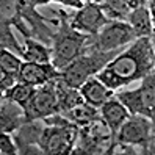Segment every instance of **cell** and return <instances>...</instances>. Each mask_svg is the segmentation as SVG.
<instances>
[{"label": "cell", "mask_w": 155, "mask_h": 155, "mask_svg": "<svg viewBox=\"0 0 155 155\" xmlns=\"http://www.w3.org/2000/svg\"><path fill=\"white\" fill-rule=\"evenodd\" d=\"M155 71V45L152 36H141L133 44L99 71L96 77L102 83L116 91L130 85L132 81L143 80L146 75Z\"/></svg>", "instance_id": "1"}, {"label": "cell", "mask_w": 155, "mask_h": 155, "mask_svg": "<svg viewBox=\"0 0 155 155\" xmlns=\"http://www.w3.org/2000/svg\"><path fill=\"white\" fill-rule=\"evenodd\" d=\"M60 14V25L58 30L53 33V47H52V63L58 71L66 68L69 63L77 60L83 53L85 44L89 35L75 30L71 25L69 16L64 11H57Z\"/></svg>", "instance_id": "2"}, {"label": "cell", "mask_w": 155, "mask_h": 155, "mask_svg": "<svg viewBox=\"0 0 155 155\" xmlns=\"http://www.w3.org/2000/svg\"><path fill=\"white\" fill-rule=\"evenodd\" d=\"M117 53H119V50L81 53L77 60L69 63L66 68L60 69L58 80L68 86L80 88L88 78H91V75L102 71Z\"/></svg>", "instance_id": "3"}, {"label": "cell", "mask_w": 155, "mask_h": 155, "mask_svg": "<svg viewBox=\"0 0 155 155\" xmlns=\"http://www.w3.org/2000/svg\"><path fill=\"white\" fill-rule=\"evenodd\" d=\"M135 39H138V36L127 21H111L97 35L89 36L85 44L83 53L117 50L122 45L133 42Z\"/></svg>", "instance_id": "4"}, {"label": "cell", "mask_w": 155, "mask_h": 155, "mask_svg": "<svg viewBox=\"0 0 155 155\" xmlns=\"http://www.w3.org/2000/svg\"><path fill=\"white\" fill-rule=\"evenodd\" d=\"M116 97L127 107L130 114H141L152 121L155 114V71L143 78L140 88L117 93Z\"/></svg>", "instance_id": "5"}, {"label": "cell", "mask_w": 155, "mask_h": 155, "mask_svg": "<svg viewBox=\"0 0 155 155\" xmlns=\"http://www.w3.org/2000/svg\"><path fill=\"white\" fill-rule=\"evenodd\" d=\"M155 138V124L146 116L130 114L116 135V143L147 147ZM116 146V144H114Z\"/></svg>", "instance_id": "6"}, {"label": "cell", "mask_w": 155, "mask_h": 155, "mask_svg": "<svg viewBox=\"0 0 155 155\" xmlns=\"http://www.w3.org/2000/svg\"><path fill=\"white\" fill-rule=\"evenodd\" d=\"M25 121H42L47 116L58 113V96L55 88V78L49 83L42 85L41 88H36L33 97L24 108Z\"/></svg>", "instance_id": "7"}, {"label": "cell", "mask_w": 155, "mask_h": 155, "mask_svg": "<svg viewBox=\"0 0 155 155\" xmlns=\"http://www.w3.org/2000/svg\"><path fill=\"white\" fill-rule=\"evenodd\" d=\"M69 21H71V25L75 30H78L81 33H86L89 36L97 35L108 22H111L104 14L100 5L94 3V2L85 3L80 10H77V13L74 16L69 17Z\"/></svg>", "instance_id": "8"}, {"label": "cell", "mask_w": 155, "mask_h": 155, "mask_svg": "<svg viewBox=\"0 0 155 155\" xmlns=\"http://www.w3.org/2000/svg\"><path fill=\"white\" fill-rule=\"evenodd\" d=\"M60 71L53 66V63H33L24 61L19 71V81L31 86H42L57 78Z\"/></svg>", "instance_id": "9"}, {"label": "cell", "mask_w": 155, "mask_h": 155, "mask_svg": "<svg viewBox=\"0 0 155 155\" xmlns=\"http://www.w3.org/2000/svg\"><path fill=\"white\" fill-rule=\"evenodd\" d=\"M100 116H102V121L107 124V127L110 129L111 136H113V143L116 144V135L119 132L121 125L127 121V117L130 116V111L127 110V107L121 102L117 97H111L110 100L99 108ZM114 152V149H113Z\"/></svg>", "instance_id": "10"}, {"label": "cell", "mask_w": 155, "mask_h": 155, "mask_svg": "<svg viewBox=\"0 0 155 155\" xmlns=\"http://www.w3.org/2000/svg\"><path fill=\"white\" fill-rule=\"evenodd\" d=\"M25 111L21 105L10 99L2 97V110H0V132L13 133L25 124Z\"/></svg>", "instance_id": "11"}, {"label": "cell", "mask_w": 155, "mask_h": 155, "mask_svg": "<svg viewBox=\"0 0 155 155\" xmlns=\"http://www.w3.org/2000/svg\"><path fill=\"white\" fill-rule=\"evenodd\" d=\"M80 93L83 96L85 102L93 105L96 108H100L107 100H110L113 97V91L110 88H107L102 81L97 77H91L88 78L83 85L80 86Z\"/></svg>", "instance_id": "12"}, {"label": "cell", "mask_w": 155, "mask_h": 155, "mask_svg": "<svg viewBox=\"0 0 155 155\" xmlns=\"http://www.w3.org/2000/svg\"><path fill=\"white\" fill-rule=\"evenodd\" d=\"M127 22L132 25V28L135 30L136 36H152L153 35V25H152V19H150V13L149 8L146 5H141L138 8L130 11Z\"/></svg>", "instance_id": "13"}, {"label": "cell", "mask_w": 155, "mask_h": 155, "mask_svg": "<svg viewBox=\"0 0 155 155\" xmlns=\"http://www.w3.org/2000/svg\"><path fill=\"white\" fill-rule=\"evenodd\" d=\"M63 116H66L71 122L77 124L78 127H83V125H88L91 122H96V121H100L102 116H100V111L99 108L89 105L86 102L80 104L77 107H74L72 110L66 111V113H61Z\"/></svg>", "instance_id": "14"}, {"label": "cell", "mask_w": 155, "mask_h": 155, "mask_svg": "<svg viewBox=\"0 0 155 155\" xmlns=\"http://www.w3.org/2000/svg\"><path fill=\"white\" fill-rule=\"evenodd\" d=\"M22 58L24 61L33 63H52V49L45 47L41 41H36L35 38H25Z\"/></svg>", "instance_id": "15"}, {"label": "cell", "mask_w": 155, "mask_h": 155, "mask_svg": "<svg viewBox=\"0 0 155 155\" xmlns=\"http://www.w3.org/2000/svg\"><path fill=\"white\" fill-rule=\"evenodd\" d=\"M35 91H36V86L17 81L13 88L6 89L3 93V99H10V100H13V102H16L17 105H21L22 108H25L27 104L30 102V99L33 97Z\"/></svg>", "instance_id": "16"}, {"label": "cell", "mask_w": 155, "mask_h": 155, "mask_svg": "<svg viewBox=\"0 0 155 155\" xmlns=\"http://www.w3.org/2000/svg\"><path fill=\"white\" fill-rule=\"evenodd\" d=\"M99 5L110 21H127L132 11L130 6L125 3V0H105Z\"/></svg>", "instance_id": "17"}, {"label": "cell", "mask_w": 155, "mask_h": 155, "mask_svg": "<svg viewBox=\"0 0 155 155\" xmlns=\"http://www.w3.org/2000/svg\"><path fill=\"white\" fill-rule=\"evenodd\" d=\"M24 58L21 55H16L11 50L2 49L0 50V71L6 72V74H13L19 78V71L22 66Z\"/></svg>", "instance_id": "18"}, {"label": "cell", "mask_w": 155, "mask_h": 155, "mask_svg": "<svg viewBox=\"0 0 155 155\" xmlns=\"http://www.w3.org/2000/svg\"><path fill=\"white\" fill-rule=\"evenodd\" d=\"M2 49L14 50L17 55L22 57L24 47H21L19 42L16 41L14 35L11 33V24L8 21H2Z\"/></svg>", "instance_id": "19"}, {"label": "cell", "mask_w": 155, "mask_h": 155, "mask_svg": "<svg viewBox=\"0 0 155 155\" xmlns=\"http://www.w3.org/2000/svg\"><path fill=\"white\" fill-rule=\"evenodd\" d=\"M0 152H2V155H14L19 152V147L14 144L10 133L0 135Z\"/></svg>", "instance_id": "20"}, {"label": "cell", "mask_w": 155, "mask_h": 155, "mask_svg": "<svg viewBox=\"0 0 155 155\" xmlns=\"http://www.w3.org/2000/svg\"><path fill=\"white\" fill-rule=\"evenodd\" d=\"M52 2H58V3L66 5V6L75 8V10H80V8L85 5V2H83V0H52Z\"/></svg>", "instance_id": "21"}, {"label": "cell", "mask_w": 155, "mask_h": 155, "mask_svg": "<svg viewBox=\"0 0 155 155\" xmlns=\"http://www.w3.org/2000/svg\"><path fill=\"white\" fill-rule=\"evenodd\" d=\"M147 8H149L150 19H152V25H153V35H152V36H155V0H149Z\"/></svg>", "instance_id": "22"}, {"label": "cell", "mask_w": 155, "mask_h": 155, "mask_svg": "<svg viewBox=\"0 0 155 155\" xmlns=\"http://www.w3.org/2000/svg\"><path fill=\"white\" fill-rule=\"evenodd\" d=\"M125 3L130 6V10H135V8L144 5V0H125Z\"/></svg>", "instance_id": "23"}, {"label": "cell", "mask_w": 155, "mask_h": 155, "mask_svg": "<svg viewBox=\"0 0 155 155\" xmlns=\"http://www.w3.org/2000/svg\"><path fill=\"white\" fill-rule=\"evenodd\" d=\"M31 2L38 6V5H47V3H50L52 0H31Z\"/></svg>", "instance_id": "24"}, {"label": "cell", "mask_w": 155, "mask_h": 155, "mask_svg": "<svg viewBox=\"0 0 155 155\" xmlns=\"http://www.w3.org/2000/svg\"><path fill=\"white\" fill-rule=\"evenodd\" d=\"M94 3H102V2H105V0H93Z\"/></svg>", "instance_id": "25"}]
</instances>
